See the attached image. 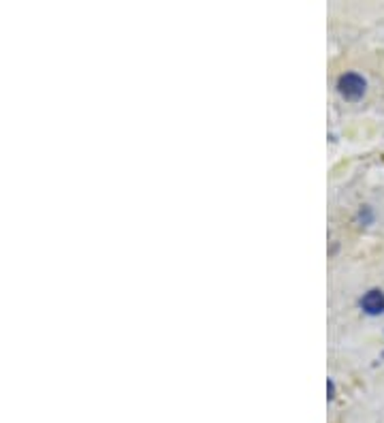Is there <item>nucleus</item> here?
Instances as JSON below:
<instances>
[{"label": "nucleus", "instance_id": "f257e3e1", "mask_svg": "<svg viewBox=\"0 0 384 423\" xmlns=\"http://www.w3.org/2000/svg\"><path fill=\"white\" fill-rule=\"evenodd\" d=\"M365 88H368V82L359 73H344L337 80V92L346 101H359L365 95Z\"/></svg>", "mask_w": 384, "mask_h": 423}, {"label": "nucleus", "instance_id": "f03ea898", "mask_svg": "<svg viewBox=\"0 0 384 423\" xmlns=\"http://www.w3.org/2000/svg\"><path fill=\"white\" fill-rule=\"evenodd\" d=\"M361 308L372 317L382 315L384 312V293L380 289H372L370 293H365L363 300H361Z\"/></svg>", "mask_w": 384, "mask_h": 423}]
</instances>
